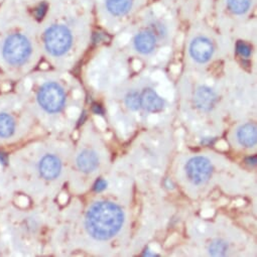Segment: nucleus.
I'll use <instances>...</instances> for the list:
<instances>
[{
  "mask_svg": "<svg viewBox=\"0 0 257 257\" xmlns=\"http://www.w3.org/2000/svg\"><path fill=\"white\" fill-rule=\"evenodd\" d=\"M178 22L179 18L172 10L161 0H154L131 23L134 51L144 57L154 55L161 44L170 40Z\"/></svg>",
  "mask_w": 257,
  "mask_h": 257,
  "instance_id": "f257e3e1",
  "label": "nucleus"
},
{
  "mask_svg": "<svg viewBox=\"0 0 257 257\" xmlns=\"http://www.w3.org/2000/svg\"><path fill=\"white\" fill-rule=\"evenodd\" d=\"M93 0H68L63 21L50 24L43 34V45L48 56L66 58L76 44V33L89 30L94 19Z\"/></svg>",
  "mask_w": 257,
  "mask_h": 257,
  "instance_id": "f03ea898",
  "label": "nucleus"
},
{
  "mask_svg": "<svg viewBox=\"0 0 257 257\" xmlns=\"http://www.w3.org/2000/svg\"><path fill=\"white\" fill-rule=\"evenodd\" d=\"M25 100L19 93H0V150L19 143L26 130Z\"/></svg>",
  "mask_w": 257,
  "mask_h": 257,
  "instance_id": "7ed1b4c3",
  "label": "nucleus"
},
{
  "mask_svg": "<svg viewBox=\"0 0 257 257\" xmlns=\"http://www.w3.org/2000/svg\"><path fill=\"white\" fill-rule=\"evenodd\" d=\"M153 0H93L94 15L107 30L116 31L131 24Z\"/></svg>",
  "mask_w": 257,
  "mask_h": 257,
  "instance_id": "20e7f679",
  "label": "nucleus"
},
{
  "mask_svg": "<svg viewBox=\"0 0 257 257\" xmlns=\"http://www.w3.org/2000/svg\"><path fill=\"white\" fill-rule=\"evenodd\" d=\"M124 215L122 210L110 202L95 203L86 215V229L98 240L113 237L122 227Z\"/></svg>",
  "mask_w": 257,
  "mask_h": 257,
  "instance_id": "39448f33",
  "label": "nucleus"
},
{
  "mask_svg": "<svg viewBox=\"0 0 257 257\" xmlns=\"http://www.w3.org/2000/svg\"><path fill=\"white\" fill-rule=\"evenodd\" d=\"M257 0H214L213 17L222 28L237 27L253 19Z\"/></svg>",
  "mask_w": 257,
  "mask_h": 257,
  "instance_id": "423d86ee",
  "label": "nucleus"
},
{
  "mask_svg": "<svg viewBox=\"0 0 257 257\" xmlns=\"http://www.w3.org/2000/svg\"><path fill=\"white\" fill-rule=\"evenodd\" d=\"M34 43L24 33L8 35L0 45V57L9 69H21L29 65L34 57Z\"/></svg>",
  "mask_w": 257,
  "mask_h": 257,
  "instance_id": "0eeeda50",
  "label": "nucleus"
},
{
  "mask_svg": "<svg viewBox=\"0 0 257 257\" xmlns=\"http://www.w3.org/2000/svg\"><path fill=\"white\" fill-rule=\"evenodd\" d=\"M22 90L34 92V99L39 109L48 114H60L66 106L67 94L63 85L55 80H46L37 89L24 83Z\"/></svg>",
  "mask_w": 257,
  "mask_h": 257,
  "instance_id": "6e6552de",
  "label": "nucleus"
},
{
  "mask_svg": "<svg viewBox=\"0 0 257 257\" xmlns=\"http://www.w3.org/2000/svg\"><path fill=\"white\" fill-rule=\"evenodd\" d=\"M193 26V35L188 44V54L196 64L206 65L215 55V42L207 30L205 21L194 22Z\"/></svg>",
  "mask_w": 257,
  "mask_h": 257,
  "instance_id": "1a4fd4ad",
  "label": "nucleus"
},
{
  "mask_svg": "<svg viewBox=\"0 0 257 257\" xmlns=\"http://www.w3.org/2000/svg\"><path fill=\"white\" fill-rule=\"evenodd\" d=\"M180 19L191 22L211 18L214 0H161Z\"/></svg>",
  "mask_w": 257,
  "mask_h": 257,
  "instance_id": "9d476101",
  "label": "nucleus"
},
{
  "mask_svg": "<svg viewBox=\"0 0 257 257\" xmlns=\"http://www.w3.org/2000/svg\"><path fill=\"white\" fill-rule=\"evenodd\" d=\"M36 168L40 179L46 182H53L61 176L63 163L57 155L47 153L40 158Z\"/></svg>",
  "mask_w": 257,
  "mask_h": 257,
  "instance_id": "9b49d317",
  "label": "nucleus"
},
{
  "mask_svg": "<svg viewBox=\"0 0 257 257\" xmlns=\"http://www.w3.org/2000/svg\"><path fill=\"white\" fill-rule=\"evenodd\" d=\"M186 172L190 181L196 185L205 183L212 174V166L209 160L203 157L192 159L186 166Z\"/></svg>",
  "mask_w": 257,
  "mask_h": 257,
  "instance_id": "f8f14e48",
  "label": "nucleus"
},
{
  "mask_svg": "<svg viewBox=\"0 0 257 257\" xmlns=\"http://www.w3.org/2000/svg\"><path fill=\"white\" fill-rule=\"evenodd\" d=\"M15 189L13 187L6 162L0 159V210L13 203Z\"/></svg>",
  "mask_w": 257,
  "mask_h": 257,
  "instance_id": "ddd939ff",
  "label": "nucleus"
},
{
  "mask_svg": "<svg viewBox=\"0 0 257 257\" xmlns=\"http://www.w3.org/2000/svg\"><path fill=\"white\" fill-rule=\"evenodd\" d=\"M195 102L200 109L209 111L215 105L216 95L210 88L200 87L195 94Z\"/></svg>",
  "mask_w": 257,
  "mask_h": 257,
  "instance_id": "4468645a",
  "label": "nucleus"
},
{
  "mask_svg": "<svg viewBox=\"0 0 257 257\" xmlns=\"http://www.w3.org/2000/svg\"><path fill=\"white\" fill-rule=\"evenodd\" d=\"M142 106L151 112H158L163 109L164 101L161 97L152 89H147L141 96Z\"/></svg>",
  "mask_w": 257,
  "mask_h": 257,
  "instance_id": "2eb2a0df",
  "label": "nucleus"
},
{
  "mask_svg": "<svg viewBox=\"0 0 257 257\" xmlns=\"http://www.w3.org/2000/svg\"><path fill=\"white\" fill-rule=\"evenodd\" d=\"M76 164L78 169L83 173H90L97 168L98 158L95 153L90 151H84L77 157Z\"/></svg>",
  "mask_w": 257,
  "mask_h": 257,
  "instance_id": "dca6fc26",
  "label": "nucleus"
},
{
  "mask_svg": "<svg viewBox=\"0 0 257 257\" xmlns=\"http://www.w3.org/2000/svg\"><path fill=\"white\" fill-rule=\"evenodd\" d=\"M239 143L247 148H251L256 144V127L253 124H245L239 128L237 133Z\"/></svg>",
  "mask_w": 257,
  "mask_h": 257,
  "instance_id": "f3484780",
  "label": "nucleus"
},
{
  "mask_svg": "<svg viewBox=\"0 0 257 257\" xmlns=\"http://www.w3.org/2000/svg\"><path fill=\"white\" fill-rule=\"evenodd\" d=\"M125 103L128 106V108H131L132 110L140 109L142 106L140 94L136 91L128 93V95L126 96V99H125Z\"/></svg>",
  "mask_w": 257,
  "mask_h": 257,
  "instance_id": "a211bd4d",
  "label": "nucleus"
},
{
  "mask_svg": "<svg viewBox=\"0 0 257 257\" xmlns=\"http://www.w3.org/2000/svg\"><path fill=\"white\" fill-rule=\"evenodd\" d=\"M227 249V245L222 241L214 242L210 247V252L212 255H223Z\"/></svg>",
  "mask_w": 257,
  "mask_h": 257,
  "instance_id": "6ab92c4d",
  "label": "nucleus"
},
{
  "mask_svg": "<svg viewBox=\"0 0 257 257\" xmlns=\"http://www.w3.org/2000/svg\"><path fill=\"white\" fill-rule=\"evenodd\" d=\"M236 51L237 53L243 57V58H248L251 55V49L248 45H246L244 42H238L236 45Z\"/></svg>",
  "mask_w": 257,
  "mask_h": 257,
  "instance_id": "aec40b11",
  "label": "nucleus"
},
{
  "mask_svg": "<svg viewBox=\"0 0 257 257\" xmlns=\"http://www.w3.org/2000/svg\"><path fill=\"white\" fill-rule=\"evenodd\" d=\"M106 186H107V183L104 180H98L94 186V190L96 192H101L106 188Z\"/></svg>",
  "mask_w": 257,
  "mask_h": 257,
  "instance_id": "412c9836",
  "label": "nucleus"
},
{
  "mask_svg": "<svg viewBox=\"0 0 257 257\" xmlns=\"http://www.w3.org/2000/svg\"><path fill=\"white\" fill-rule=\"evenodd\" d=\"M94 110H95V112H96V113H98V112H102V111H101V108H100V106H99V105H95V106H94Z\"/></svg>",
  "mask_w": 257,
  "mask_h": 257,
  "instance_id": "4be33fe9",
  "label": "nucleus"
},
{
  "mask_svg": "<svg viewBox=\"0 0 257 257\" xmlns=\"http://www.w3.org/2000/svg\"><path fill=\"white\" fill-rule=\"evenodd\" d=\"M6 253H5V250H4V247H3V245H2V243H0V256L2 255H5Z\"/></svg>",
  "mask_w": 257,
  "mask_h": 257,
  "instance_id": "5701e85b",
  "label": "nucleus"
}]
</instances>
